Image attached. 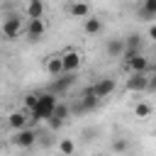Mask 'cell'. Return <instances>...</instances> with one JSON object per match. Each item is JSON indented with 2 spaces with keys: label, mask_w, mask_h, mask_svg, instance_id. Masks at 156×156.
<instances>
[{
  "label": "cell",
  "mask_w": 156,
  "mask_h": 156,
  "mask_svg": "<svg viewBox=\"0 0 156 156\" xmlns=\"http://www.w3.org/2000/svg\"><path fill=\"white\" fill-rule=\"evenodd\" d=\"M56 105H58V95H56L54 90L39 93V100H37V105L29 110V115H32V119H34V122H46V119L54 115Z\"/></svg>",
  "instance_id": "1"
},
{
  "label": "cell",
  "mask_w": 156,
  "mask_h": 156,
  "mask_svg": "<svg viewBox=\"0 0 156 156\" xmlns=\"http://www.w3.org/2000/svg\"><path fill=\"white\" fill-rule=\"evenodd\" d=\"M98 105H100V98H98V93H95V88L90 85V88H85L83 93H80V98L76 100V105L71 107L76 115H85V112H93V110H98Z\"/></svg>",
  "instance_id": "2"
},
{
  "label": "cell",
  "mask_w": 156,
  "mask_h": 156,
  "mask_svg": "<svg viewBox=\"0 0 156 156\" xmlns=\"http://www.w3.org/2000/svg\"><path fill=\"white\" fill-rule=\"evenodd\" d=\"M0 32H2V37H5L7 41L20 39V34H24V22H22V17H20V15H7V17L2 20Z\"/></svg>",
  "instance_id": "3"
},
{
  "label": "cell",
  "mask_w": 156,
  "mask_h": 156,
  "mask_svg": "<svg viewBox=\"0 0 156 156\" xmlns=\"http://www.w3.org/2000/svg\"><path fill=\"white\" fill-rule=\"evenodd\" d=\"M44 32H46V24H44V17H34V20H27V24H24V37L34 44V41H39L41 37H44Z\"/></svg>",
  "instance_id": "4"
},
{
  "label": "cell",
  "mask_w": 156,
  "mask_h": 156,
  "mask_svg": "<svg viewBox=\"0 0 156 156\" xmlns=\"http://www.w3.org/2000/svg\"><path fill=\"white\" fill-rule=\"evenodd\" d=\"M71 112H73V110H71L66 102H58V105H56V110H54V115L46 119V122H49V127H51V132H58V129L66 124V119H68V115H71Z\"/></svg>",
  "instance_id": "5"
},
{
  "label": "cell",
  "mask_w": 156,
  "mask_h": 156,
  "mask_svg": "<svg viewBox=\"0 0 156 156\" xmlns=\"http://www.w3.org/2000/svg\"><path fill=\"white\" fill-rule=\"evenodd\" d=\"M37 132L34 129H29V127H22V129H17L15 132V136H12V144L15 146H20V149H32L34 144H37Z\"/></svg>",
  "instance_id": "6"
},
{
  "label": "cell",
  "mask_w": 156,
  "mask_h": 156,
  "mask_svg": "<svg viewBox=\"0 0 156 156\" xmlns=\"http://www.w3.org/2000/svg\"><path fill=\"white\" fill-rule=\"evenodd\" d=\"M73 83H76V76H73V73H61V76H56V78L51 80L49 90H54L56 95H63V93H68V90L73 88Z\"/></svg>",
  "instance_id": "7"
},
{
  "label": "cell",
  "mask_w": 156,
  "mask_h": 156,
  "mask_svg": "<svg viewBox=\"0 0 156 156\" xmlns=\"http://www.w3.org/2000/svg\"><path fill=\"white\" fill-rule=\"evenodd\" d=\"M127 90H132V93L149 90V76H146V71H132V76L127 78Z\"/></svg>",
  "instance_id": "8"
},
{
  "label": "cell",
  "mask_w": 156,
  "mask_h": 156,
  "mask_svg": "<svg viewBox=\"0 0 156 156\" xmlns=\"http://www.w3.org/2000/svg\"><path fill=\"white\" fill-rule=\"evenodd\" d=\"M61 58H63L66 73H76V71L80 68V63H83V56H80L78 51H66V54H61Z\"/></svg>",
  "instance_id": "9"
},
{
  "label": "cell",
  "mask_w": 156,
  "mask_h": 156,
  "mask_svg": "<svg viewBox=\"0 0 156 156\" xmlns=\"http://www.w3.org/2000/svg\"><path fill=\"white\" fill-rule=\"evenodd\" d=\"M136 17L144 20V22L156 20V0H141V5H139V10H136Z\"/></svg>",
  "instance_id": "10"
},
{
  "label": "cell",
  "mask_w": 156,
  "mask_h": 156,
  "mask_svg": "<svg viewBox=\"0 0 156 156\" xmlns=\"http://www.w3.org/2000/svg\"><path fill=\"white\" fill-rule=\"evenodd\" d=\"M93 88H95V93H98V98L102 100V98H107V95H112V93H115V88H117V83H115L112 78H100L98 83H93Z\"/></svg>",
  "instance_id": "11"
},
{
  "label": "cell",
  "mask_w": 156,
  "mask_h": 156,
  "mask_svg": "<svg viewBox=\"0 0 156 156\" xmlns=\"http://www.w3.org/2000/svg\"><path fill=\"white\" fill-rule=\"evenodd\" d=\"M44 10H46L44 0H27V5H24V15H27V20L44 17Z\"/></svg>",
  "instance_id": "12"
},
{
  "label": "cell",
  "mask_w": 156,
  "mask_h": 156,
  "mask_svg": "<svg viewBox=\"0 0 156 156\" xmlns=\"http://www.w3.org/2000/svg\"><path fill=\"white\" fill-rule=\"evenodd\" d=\"M124 44H127V49H124V58H129L132 54H139V51H141V44H144V41H141L139 34H127V37H124Z\"/></svg>",
  "instance_id": "13"
},
{
  "label": "cell",
  "mask_w": 156,
  "mask_h": 156,
  "mask_svg": "<svg viewBox=\"0 0 156 156\" xmlns=\"http://www.w3.org/2000/svg\"><path fill=\"white\" fill-rule=\"evenodd\" d=\"M124 49H127L124 39H107V44H105V51H107V56H112V58L124 56Z\"/></svg>",
  "instance_id": "14"
},
{
  "label": "cell",
  "mask_w": 156,
  "mask_h": 156,
  "mask_svg": "<svg viewBox=\"0 0 156 156\" xmlns=\"http://www.w3.org/2000/svg\"><path fill=\"white\" fill-rule=\"evenodd\" d=\"M46 73H49L51 78L66 73V68H63V58H61V56H49V58H46Z\"/></svg>",
  "instance_id": "15"
},
{
  "label": "cell",
  "mask_w": 156,
  "mask_h": 156,
  "mask_svg": "<svg viewBox=\"0 0 156 156\" xmlns=\"http://www.w3.org/2000/svg\"><path fill=\"white\" fill-rule=\"evenodd\" d=\"M68 12H71L73 17H78V20H85V17H90V5L83 2V0H76V2H71Z\"/></svg>",
  "instance_id": "16"
},
{
  "label": "cell",
  "mask_w": 156,
  "mask_h": 156,
  "mask_svg": "<svg viewBox=\"0 0 156 156\" xmlns=\"http://www.w3.org/2000/svg\"><path fill=\"white\" fill-rule=\"evenodd\" d=\"M124 61H127L129 71H146V68H149V61H146V56H141V51H139V54H132V56L124 58Z\"/></svg>",
  "instance_id": "17"
},
{
  "label": "cell",
  "mask_w": 156,
  "mask_h": 156,
  "mask_svg": "<svg viewBox=\"0 0 156 156\" xmlns=\"http://www.w3.org/2000/svg\"><path fill=\"white\" fill-rule=\"evenodd\" d=\"M83 29H85V34H100V32L105 29V24H102L100 17H85Z\"/></svg>",
  "instance_id": "18"
},
{
  "label": "cell",
  "mask_w": 156,
  "mask_h": 156,
  "mask_svg": "<svg viewBox=\"0 0 156 156\" xmlns=\"http://www.w3.org/2000/svg\"><path fill=\"white\" fill-rule=\"evenodd\" d=\"M7 124L17 132V129H22V127H27V117L22 115V112H12L10 117H7Z\"/></svg>",
  "instance_id": "19"
},
{
  "label": "cell",
  "mask_w": 156,
  "mask_h": 156,
  "mask_svg": "<svg viewBox=\"0 0 156 156\" xmlns=\"http://www.w3.org/2000/svg\"><path fill=\"white\" fill-rule=\"evenodd\" d=\"M134 115H136V117H141V119H144V117H149V115H151V105H149V102H136Z\"/></svg>",
  "instance_id": "20"
},
{
  "label": "cell",
  "mask_w": 156,
  "mask_h": 156,
  "mask_svg": "<svg viewBox=\"0 0 156 156\" xmlns=\"http://www.w3.org/2000/svg\"><path fill=\"white\" fill-rule=\"evenodd\" d=\"M58 151L66 154V156H71V154L76 151V144H73L71 139H61V141H58Z\"/></svg>",
  "instance_id": "21"
},
{
  "label": "cell",
  "mask_w": 156,
  "mask_h": 156,
  "mask_svg": "<svg viewBox=\"0 0 156 156\" xmlns=\"http://www.w3.org/2000/svg\"><path fill=\"white\" fill-rule=\"evenodd\" d=\"M127 149H129L127 139H115L112 141V151H127Z\"/></svg>",
  "instance_id": "22"
},
{
  "label": "cell",
  "mask_w": 156,
  "mask_h": 156,
  "mask_svg": "<svg viewBox=\"0 0 156 156\" xmlns=\"http://www.w3.org/2000/svg\"><path fill=\"white\" fill-rule=\"evenodd\" d=\"M37 100H39V93H29V95H24V102H27V107H29V110L37 105Z\"/></svg>",
  "instance_id": "23"
},
{
  "label": "cell",
  "mask_w": 156,
  "mask_h": 156,
  "mask_svg": "<svg viewBox=\"0 0 156 156\" xmlns=\"http://www.w3.org/2000/svg\"><path fill=\"white\" fill-rule=\"evenodd\" d=\"M149 90H151V93H156V73H151V76H149Z\"/></svg>",
  "instance_id": "24"
},
{
  "label": "cell",
  "mask_w": 156,
  "mask_h": 156,
  "mask_svg": "<svg viewBox=\"0 0 156 156\" xmlns=\"http://www.w3.org/2000/svg\"><path fill=\"white\" fill-rule=\"evenodd\" d=\"M149 37H151V39H156V24H151V27H149Z\"/></svg>",
  "instance_id": "25"
}]
</instances>
